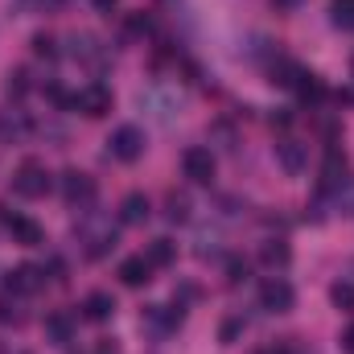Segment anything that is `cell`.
Segmentation results:
<instances>
[{"label":"cell","mask_w":354,"mask_h":354,"mask_svg":"<svg viewBox=\"0 0 354 354\" xmlns=\"http://www.w3.org/2000/svg\"><path fill=\"white\" fill-rule=\"evenodd\" d=\"M75 235H79V248H83L87 260H99L115 248V227L107 218H99L95 210H83V223L75 227Z\"/></svg>","instance_id":"obj_1"},{"label":"cell","mask_w":354,"mask_h":354,"mask_svg":"<svg viewBox=\"0 0 354 354\" xmlns=\"http://www.w3.org/2000/svg\"><path fill=\"white\" fill-rule=\"evenodd\" d=\"M12 194H21V198H46L50 194V169L41 165V161H21L17 165V174H12Z\"/></svg>","instance_id":"obj_2"},{"label":"cell","mask_w":354,"mask_h":354,"mask_svg":"<svg viewBox=\"0 0 354 354\" xmlns=\"http://www.w3.org/2000/svg\"><path fill=\"white\" fill-rule=\"evenodd\" d=\"M95 194H99V185H95L91 174H83V169H66L62 174V202L71 210H91L95 206Z\"/></svg>","instance_id":"obj_3"},{"label":"cell","mask_w":354,"mask_h":354,"mask_svg":"<svg viewBox=\"0 0 354 354\" xmlns=\"http://www.w3.org/2000/svg\"><path fill=\"white\" fill-rule=\"evenodd\" d=\"M107 149H111V157H115V161L132 165V161H140V157H145V132H140L136 124H124V128H115V132H111Z\"/></svg>","instance_id":"obj_4"},{"label":"cell","mask_w":354,"mask_h":354,"mask_svg":"<svg viewBox=\"0 0 354 354\" xmlns=\"http://www.w3.org/2000/svg\"><path fill=\"white\" fill-rule=\"evenodd\" d=\"M260 305H264V313H288L297 305V292L284 276H268L260 284Z\"/></svg>","instance_id":"obj_5"},{"label":"cell","mask_w":354,"mask_h":354,"mask_svg":"<svg viewBox=\"0 0 354 354\" xmlns=\"http://www.w3.org/2000/svg\"><path fill=\"white\" fill-rule=\"evenodd\" d=\"M351 177H346V157L334 149L330 157H326V165H322V177H317V198H338V189L346 185Z\"/></svg>","instance_id":"obj_6"},{"label":"cell","mask_w":354,"mask_h":354,"mask_svg":"<svg viewBox=\"0 0 354 354\" xmlns=\"http://www.w3.org/2000/svg\"><path fill=\"white\" fill-rule=\"evenodd\" d=\"M181 169H185V177H189L194 185H210V181H214V153L202 149V145H194V149H185Z\"/></svg>","instance_id":"obj_7"},{"label":"cell","mask_w":354,"mask_h":354,"mask_svg":"<svg viewBox=\"0 0 354 354\" xmlns=\"http://www.w3.org/2000/svg\"><path fill=\"white\" fill-rule=\"evenodd\" d=\"M71 103H75L83 115H91V120H103V115L111 111V87H103V83H87Z\"/></svg>","instance_id":"obj_8"},{"label":"cell","mask_w":354,"mask_h":354,"mask_svg":"<svg viewBox=\"0 0 354 354\" xmlns=\"http://www.w3.org/2000/svg\"><path fill=\"white\" fill-rule=\"evenodd\" d=\"M71 58H75L79 66H87V71H103V66H107V50H103L99 37H91V33H75V37H71Z\"/></svg>","instance_id":"obj_9"},{"label":"cell","mask_w":354,"mask_h":354,"mask_svg":"<svg viewBox=\"0 0 354 354\" xmlns=\"http://www.w3.org/2000/svg\"><path fill=\"white\" fill-rule=\"evenodd\" d=\"M276 161H280V169L288 177H301L305 165H309V149L301 140H276Z\"/></svg>","instance_id":"obj_10"},{"label":"cell","mask_w":354,"mask_h":354,"mask_svg":"<svg viewBox=\"0 0 354 354\" xmlns=\"http://www.w3.org/2000/svg\"><path fill=\"white\" fill-rule=\"evenodd\" d=\"M8 235H12V243H21V248H41V243H46L41 223H33V218H25V214H12V218H8Z\"/></svg>","instance_id":"obj_11"},{"label":"cell","mask_w":354,"mask_h":354,"mask_svg":"<svg viewBox=\"0 0 354 354\" xmlns=\"http://www.w3.org/2000/svg\"><path fill=\"white\" fill-rule=\"evenodd\" d=\"M25 136H29V120H25V111L4 107V111H0V145H21Z\"/></svg>","instance_id":"obj_12"},{"label":"cell","mask_w":354,"mask_h":354,"mask_svg":"<svg viewBox=\"0 0 354 354\" xmlns=\"http://www.w3.org/2000/svg\"><path fill=\"white\" fill-rule=\"evenodd\" d=\"M41 284H46V268L21 264L8 272V292H37Z\"/></svg>","instance_id":"obj_13"},{"label":"cell","mask_w":354,"mask_h":354,"mask_svg":"<svg viewBox=\"0 0 354 354\" xmlns=\"http://www.w3.org/2000/svg\"><path fill=\"white\" fill-rule=\"evenodd\" d=\"M140 326H153V330H177L181 326V309H169V305H149L140 313Z\"/></svg>","instance_id":"obj_14"},{"label":"cell","mask_w":354,"mask_h":354,"mask_svg":"<svg viewBox=\"0 0 354 354\" xmlns=\"http://www.w3.org/2000/svg\"><path fill=\"white\" fill-rule=\"evenodd\" d=\"M120 280H124L128 288H140V284L153 280V264H149L145 256H128V260L120 264Z\"/></svg>","instance_id":"obj_15"},{"label":"cell","mask_w":354,"mask_h":354,"mask_svg":"<svg viewBox=\"0 0 354 354\" xmlns=\"http://www.w3.org/2000/svg\"><path fill=\"white\" fill-rule=\"evenodd\" d=\"M149 218V198L145 194H128L124 202H120V223L124 227H140Z\"/></svg>","instance_id":"obj_16"},{"label":"cell","mask_w":354,"mask_h":354,"mask_svg":"<svg viewBox=\"0 0 354 354\" xmlns=\"http://www.w3.org/2000/svg\"><path fill=\"white\" fill-rule=\"evenodd\" d=\"M46 338H50L54 346H66V342L75 338V322H71L66 313H50V317H46Z\"/></svg>","instance_id":"obj_17"},{"label":"cell","mask_w":354,"mask_h":354,"mask_svg":"<svg viewBox=\"0 0 354 354\" xmlns=\"http://www.w3.org/2000/svg\"><path fill=\"white\" fill-rule=\"evenodd\" d=\"M111 313H115L111 292H91L87 301H83V317H87V322H107Z\"/></svg>","instance_id":"obj_18"},{"label":"cell","mask_w":354,"mask_h":354,"mask_svg":"<svg viewBox=\"0 0 354 354\" xmlns=\"http://www.w3.org/2000/svg\"><path fill=\"white\" fill-rule=\"evenodd\" d=\"M292 91H297L305 103H322V99H326V87H322V79H317V75H309V71H301V75H297Z\"/></svg>","instance_id":"obj_19"},{"label":"cell","mask_w":354,"mask_h":354,"mask_svg":"<svg viewBox=\"0 0 354 354\" xmlns=\"http://www.w3.org/2000/svg\"><path fill=\"white\" fill-rule=\"evenodd\" d=\"M145 260H149L153 268H169L177 260V243L174 239H153L149 252H145Z\"/></svg>","instance_id":"obj_20"},{"label":"cell","mask_w":354,"mask_h":354,"mask_svg":"<svg viewBox=\"0 0 354 354\" xmlns=\"http://www.w3.org/2000/svg\"><path fill=\"white\" fill-rule=\"evenodd\" d=\"M288 256H292V252H288V243H280V239H268L264 252H260V260H264L268 268H284Z\"/></svg>","instance_id":"obj_21"},{"label":"cell","mask_w":354,"mask_h":354,"mask_svg":"<svg viewBox=\"0 0 354 354\" xmlns=\"http://www.w3.org/2000/svg\"><path fill=\"white\" fill-rule=\"evenodd\" d=\"M165 218H169V223H185V218H189V198H185V194H169V198H165Z\"/></svg>","instance_id":"obj_22"},{"label":"cell","mask_w":354,"mask_h":354,"mask_svg":"<svg viewBox=\"0 0 354 354\" xmlns=\"http://www.w3.org/2000/svg\"><path fill=\"white\" fill-rule=\"evenodd\" d=\"M330 17L338 29H354V0H334L330 4Z\"/></svg>","instance_id":"obj_23"},{"label":"cell","mask_w":354,"mask_h":354,"mask_svg":"<svg viewBox=\"0 0 354 354\" xmlns=\"http://www.w3.org/2000/svg\"><path fill=\"white\" fill-rule=\"evenodd\" d=\"M330 301H334L338 309H354V284H346V280L334 284V288H330Z\"/></svg>","instance_id":"obj_24"},{"label":"cell","mask_w":354,"mask_h":354,"mask_svg":"<svg viewBox=\"0 0 354 354\" xmlns=\"http://www.w3.org/2000/svg\"><path fill=\"white\" fill-rule=\"evenodd\" d=\"M0 322H4V326H21V322H25V313H21V305L4 297V301H0Z\"/></svg>","instance_id":"obj_25"},{"label":"cell","mask_w":354,"mask_h":354,"mask_svg":"<svg viewBox=\"0 0 354 354\" xmlns=\"http://www.w3.org/2000/svg\"><path fill=\"white\" fill-rule=\"evenodd\" d=\"M33 54H37V58H58V50H54V37L37 33V37H33Z\"/></svg>","instance_id":"obj_26"},{"label":"cell","mask_w":354,"mask_h":354,"mask_svg":"<svg viewBox=\"0 0 354 354\" xmlns=\"http://www.w3.org/2000/svg\"><path fill=\"white\" fill-rule=\"evenodd\" d=\"M25 12H54V8H62V0H17Z\"/></svg>","instance_id":"obj_27"},{"label":"cell","mask_w":354,"mask_h":354,"mask_svg":"<svg viewBox=\"0 0 354 354\" xmlns=\"http://www.w3.org/2000/svg\"><path fill=\"white\" fill-rule=\"evenodd\" d=\"M29 83H25V71H17V75H8V95H25Z\"/></svg>","instance_id":"obj_28"},{"label":"cell","mask_w":354,"mask_h":354,"mask_svg":"<svg viewBox=\"0 0 354 354\" xmlns=\"http://www.w3.org/2000/svg\"><path fill=\"white\" fill-rule=\"evenodd\" d=\"M260 354H305V346H297V342H276V346H268Z\"/></svg>","instance_id":"obj_29"},{"label":"cell","mask_w":354,"mask_h":354,"mask_svg":"<svg viewBox=\"0 0 354 354\" xmlns=\"http://www.w3.org/2000/svg\"><path fill=\"white\" fill-rule=\"evenodd\" d=\"M342 346L354 354V326H346V334H342Z\"/></svg>","instance_id":"obj_30"},{"label":"cell","mask_w":354,"mask_h":354,"mask_svg":"<svg viewBox=\"0 0 354 354\" xmlns=\"http://www.w3.org/2000/svg\"><path fill=\"white\" fill-rule=\"evenodd\" d=\"M272 4H276V8H297L301 0H272Z\"/></svg>","instance_id":"obj_31"},{"label":"cell","mask_w":354,"mask_h":354,"mask_svg":"<svg viewBox=\"0 0 354 354\" xmlns=\"http://www.w3.org/2000/svg\"><path fill=\"white\" fill-rule=\"evenodd\" d=\"M95 4H99V8H115V0H95Z\"/></svg>","instance_id":"obj_32"},{"label":"cell","mask_w":354,"mask_h":354,"mask_svg":"<svg viewBox=\"0 0 354 354\" xmlns=\"http://www.w3.org/2000/svg\"><path fill=\"white\" fill-rule=\"evenodd\" d=\"M99 354H115V346H103V351H99Z\"/></svg>","instance_id":"obj_33"},{"label":"cell","mask_w":354,"mask_h":354,"mask_svg":"<svg viewBox=\"0 0 354 354\" xmlns=\"http://www.w3.org/2000/svg\"><path fill=\"white\" fill-rule=\"evenodd\" d=\"M351 71H354V62H351Z\"/></svg>","instance_id":"obj_34"}]
</instances>
